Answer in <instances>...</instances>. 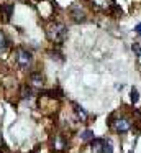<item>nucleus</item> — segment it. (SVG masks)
<instances>
[{
	"label": "nucleus",
	"mask_w": 141,
	"mask_h": 153,
	"mask_svg": "<svg viewBox=\"0 0 141 153\" xmlns=\"http://www.w3.org/2000/svg\"><path fill=\"white\" fill-rule=\"evenodd\" d=\"M46 33H48V38L52 41V43H64L66 38H67V28H66V25L62 23H52L48 27V30H46Z\"/></svg>",
	"instance_id": "f257e3e1"
},
{
	"label": "nucleus",
	"mask_w": 141,
	"mask_h": 153,
	"mask_svg": "<svg viewBox=\"0 0 141 153\" xmlns=\"http://www.w3.org/2000/svg\"><path fill=\"white\" fill-rule=\"evenodd\" d=\"M31 61H33V56L28 50H18V53H16V64H18V68L26 69L31 64Z\"/></svg>",
	"instance_id": "f03ea898"
},
{
	"label": "nucleus",
	"mask_w": 141,
	"mask_h": 153,
	"mask_svg": "<svg viewBox=\"0 0 141 153\" xmlns=\"http://www.w3.org/2000/svg\"><path fill=\"white\" fill-rule=\"evenodd\" d=\"M111 127H113L118 133H126L128 130L131 128V123H130V120H128V119H117Z\"/></svg>",
	"instance_id": "7ed1b4c3"
},
{
	"label": "nucleus",
	"mask_w": 141,
	"mask_h": 153,
	"mask_svg": "<svg viewBox=\"0 0 141 153\" xmlns=\"http://www.w3.org/2000/svg\"><path fill=\"white\" fill-rule=\"evenodd\" d=\"M12 12H13V4H2L0 5V18L3 22H10Z\"/></svg>",
	"instance_id": "20e7f679"
},
{
	"label": "nucleus",
	"mask_w": 141,
	"mask_h": 153,
	"mask_svg": "<svg viewBox=\"0 0 141 153\" xmlns=\"http://www.w3.org/2000/svg\"><path fill=\"white\" fill-rule=\"evenodd\" d=\"M72 20L75 22V23H84L85 22V12L82 10L80 7H72Z\"/></svg>",
	"instance_id": "39448f33"
},
{
	"label": "nucleus",
	"mask_w": 141,
	"mask_h": 153,
	"mask_svg": "<svg viewBox=\"0 0 141 153\" xmlns=\"http://www.w3.org/2000/svg\"><path fill=\"white\" fill-rule=\"evenodd\" d=\"M72 107H74V114H75V119L79 120V122H85V120L89 119V114L85 112L84 109H82L79 104H72Z\"/></svg>",
	"instance_id": "423d86ee"
},
{
	"label": "nucleus",
	"mask_w": 141,
	"mask_h": 153,
	"mask_svg": "<svg viewBox=\"0 0 141 153\" xmlns=\"http://www.w3.org/2000/svg\"><path fill=\"white\" fill-rule=\"evenodd\" d=\"M103 145H105V138H94V140L90 142L92 153H102V150H103Z\"/></svg>",
	"instance_id": "0eeeda50"
},
{
	"label": "nucleus",
	"mask_w": 141,
	"mask_h": 153,
	"mask_svg": "<svg viewBox=\"0 0 141 153\" xmlns=\"http://www.w3.org/2000/svg\"><path fill=\"white\" fill-rule=\"evenodd\" d=\"M30 82L33 86H43L44 84V77H43L41 73H31L30 74Z\"/></svg>",
	"instance_id": "6e6552de"
},
{
	"label": "nucleus",
	"mask_w": 141,
	"mask_h": 153,
	"mask_svg": "<svg viewBox=\"0 0 141 153\" xmlns=\"http://www.w3.org/2000/svg\"><path fill=\"white\" fill-rule=\"evenodd\" d=\"M8 48H10V40L7 38V35L3 33L2 30H0V54L5 53Z\"/></svg>",
	"instance_id": "1a4fd4ad"
},
{
	"label": "nucleus",
	"mask_w": 141,
	"mask_h": 153,
	"mask_svg": "<svg viewBox=\"0 0 141 153\" xmlns=\"http://www.w3.org/2000/svg\"><path fill=\"white\" fill-rule=\"evenodd\" d=\"M20 96H21L23 99H30V97L33 96V89H31V87H28V86H23V87H21V92H20Z\"/></svg>",
	"instance_id": "9d476101"
},
{
	"label": "nucleus",
	"mask_w": 141,
	"mask_h": 153,
	"mask_svg": "<svg viewBox=\"0 0 141 153\" xmlns=\"http://www.w3.org/2000/svg\"><path fill=\"white\" fill-rule=\"evenodd\" d=\"M130 100H131V104H136L138 100H140V92H138V89L136 87H133V89L130 91Z\"/></svg>",
	"instance_id": "9b49d317"
},
{
	"label": "nucleus",
	"mask_w": 141,
	"mask_h": 153,
	"mask_svg": "<svg viewBox=\"0 0 141 153\" xmlns=\"http://www.w3.org/2000/svg\"><path fill=\"white\" fill-rule=\"evenodd\" d=\"M80 138L85 140V142H92L95 137H94V132H92V130H84V132L80 133Z\"/></svg>",
	"instance_id": "f8f14e48"
},
{
	"label": "nucleus",
	"mask_w": 141,
	"mask_h": 153,
	"mask_svg": "<svg viewBox=\"0 0 141 153\" xmlns=\"http://www.w3.org/2000/svg\"><path fill=\"white\" fill-rule=\"evenodd\" d=\"M102 153H113V145H111L110 140H105V145H103Z\"/></svg>",
	"instance_id": "ddd939ff"
},
{
	"label": "nucleus",
	"mask_w": 141,
	"mask_h": 153,
	"mask_svg": "<svg viewBox=\"0 0 141 153\" xmlns=\"http://www.w3.org/2000/svg\"><path fill=\"white\" fill-rule=\"evenodd\" d=\"M56 146H58L56 150H64L66 148V143L61 140V137H56Z\"/></svg>",
	"instance_id": "4468645a"
},
{
	"label": "nucleus",
	"mask_w": 141,
	"mask_h": 153,
	"mask_svg": "<svg viewBox=\"0 0 141 153\" xmlns=\"http://www.w3.org/2000/svg\"><path fill=\"white\" fill-rule=\"evenodd\" d=\"M131 50L134 51V54H136V56H141V46L138 43H133L131 45Z\"/></svg>",
	"instance_id": "2eb2a0df"
},
{
	"label": "nucleus",
	"mask_w": 141,
	"mask_h": 153,
	"mask_svg": "<svg viewBox=\"0 0 141 153\" xmlns=\"http://www.w3.org/2000/svg\"><path fill=\"white\" fill-rule=\"evenodd\" d=\"M134 31H136L138 35H141V23H138L136 27H134Z\"/></svg>",
	"instance_id": "dca6fc26"
},
{
	"label": "nucleus",
	"mask_w": 141,
	"mask_h": 153,
	"mask_svg": "<svg viewBox=\"0 0 141 153\" xmlns=\"http://www.w3.org/2000/svg\"><path fill=\"white\" fill-rule=\"evenodd\" d=\"M128 153H133V152H128Z\"/></svg>",
	"instance_id": "f3484780"
}]
</instances>
